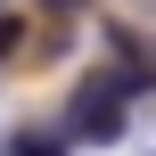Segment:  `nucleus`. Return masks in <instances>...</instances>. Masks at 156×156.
Returning <instances> with one entry per match:
<instances>
[{
	"instance_id": "obj_1",
	"label": "nucleus",
	"mask_w": 156,
	"mask_h": 156,
	"mask_svg": "<svg viewBox=\"0 0 156 156\" xmlns=\"http://www.w3.org/2000/svg\"><path fill=\"white\" fill-rule=\"evenodd\" d=\"M123 99H132V74H90L74 90V115H66V140H115L123 132Z\"/></svg>"
},
{
	"instance_id": "obj_2",
	"label": "nucleus",
	"mask_w": 156,
	"mask_h": 156,
	"mask_svg": "<svg viewBox=\"0 0 156 156\" xmlns=\"http://www.w3.org/2000/svg\"><path fill=\"white\" fill-rule=\"evenodd\" d=\"M8 49H16V25H0V58H8Z\"/></svg>"
},
{
	"instance_id": "obj_3",
	"label": "nucleus",
	"mask_w": 156,
	"mask_h": 156,
	"mask_svg": "<svg viewBox=\"0 0 156 156\" xmlns=\"http://www.w3.org/2000/svg\"><path fill=\"white\" fill-rule=\"evenodd\" d=\"M0 156H8V140H0Z\"/></svg>"
}]
</instances>
